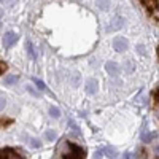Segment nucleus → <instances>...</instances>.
I'll return each instance as SVG.
<instances>
[{
	"label": "nucleus",
	"mask_w": 159,
	"mask_h": 159,
	"mask_svg": "<svg viewBox=\"0 0 159 159\" xmlns=\"http://www.w3.org/2000/svg\"><path fill=\"white\" fill-rule=\"evenodd\" d=\"M84 157L86 151L80 145L70 140H64L56 148V159H84Z\"/></svg>",
	"instance_id": "obj_1"
},
{
	"label": "nucleus",
	"mask_w": 159,
	"mask_h": 159,
	"mask_svg": "<svg viewBox=\"0 0 159 159\" xmlns=\"http://www.w3.org/2000/svg\"><path fill=\"white\" fill-rule=\"evenodd\" d=\"M139 2L142 3L145 13H147L151 19L159 22V0H139Z\"/></svg>",
	"instance_id": "obj_2"
},
{
	"label": "nucleus",
	"mask_w": 159,
	"mask_h": 159,
	"mask_svg": "<svg viewBox=\"0 0 159 159\" xmlns=\"http://www.w3.org/2000/svg\"><path fill=\"white\" fill-rule=\"evenodd\" d=\"M0 159H24V156L13 148H0Z\"/></svg>",
	"instance_id": "obj_3"
},
{
	"label": "nucleus",
	"mask_w": 159,
	"mask_h": 159,
	"mask_svg": "<svg viewBox=\"0 0 159 159\" xmlns=\"http://www.w3.org/2000/svg\"><path fill=\"white\" fill-rule=\"evenodd\" d=\"M113 48L118 51V52H123L126 48H127V40L123 38V37H116L113 40Z\"/></svg>",
	"instance_id": "obj_4"
},
{
	"label": "nucleus",
	"mask_w": 159,
	"mask_h": 159,
	"mask_svg": "<svg viewBox=\"0 0 159 159\" xmlns=\"http://www.w3.org/2000/svg\"><path fill=\"white\" fill-rule=\"evenodd\" d=\"M16 40H18V35L15 32H7L5 37H3V46L5 48H10L16 43Z\"/></svg>",
	"instance_id": "obj_5"
},
{
	"label": "nucleus",
	"mask_w": 159,
	"mask_h": 159,
	"mask_svg": "<svg viewBox=\"0 0 159 159\" xmlns=\"http://www.w3.org/2000/svg\"><path fill=\"white\" fill-rule=\"evenodd\" d=\"M123 24H124V19L121 18V16H115L113 18V21H111V24L107 27V30L110 32V30H119L123 27Z\"/></svg>",
	"instance_id": "obj_6"
},
{
	"label": "nucleus",
	"mask_w": 159,
	"mask_h": 159,
	"mask_svg": "<svg viewBox=\"0 0 159 159\" xmlns=\"http://www.w3.org/2000/svg\"><path fill=\"white\" fill-rule=\"evenodd\" d=\"M97 88H99L97 80H94V78H89V80H86V92H89V94H96Z\"/></svg>",
	"instance_id": "obj_7"
},
{
	"label": "nucleus",
	"mask_w": 159,
	"mask_h": 159,
	"mask_svg": "<svg viewBox=\"0 0 159 159\" xmlns=\"http://www.w3.org/2000/svg\"><path fill=\"white\" fill-rule=\"evenodd\" d=\"M105 70H107L110 75H118L119 73V65L116 64V62H107L105 64Z\"/></svg>",
	"instance_id": "obj_8"
},
{
	"label": "nucleus",
	"mask_w": 159,
	"mask_h": 159,
	"mask_svg": "<svg viewBox=\"0 0 159 159\" xmlns=\"http://www.w3.org/2000/svg\"><path fill=\"white\" fill-rule=\"evenodd\" d=\"M153 103H154V108H156V115L159 116V86L153 91Z\"/></svg>",
	"instance_id": "obj_9"
},
{
	"label": "nucleus",
	"mask_w": 159,
	"mask_h": 159,
	"mask_svg": "<svg viewBox=\"0 0 159 159\" xmlns=\"http://www.w3.org/2000/svg\"><path fill=\"white\" fill-rule=\"evenodd\" d=\"M25 49H27V54H29V57L30 59H35V49H34V46H32V43L29 42V40H27V42H25Z\"/></svg>",
	"instance_id": "obj_10"
},
{
	"label": "nucleus",
	"mask_w": 159,
	"mask_h": 159,
	"mask_svg": "<svg viewBox=\"0 0 159 159\" xmlns=\"http://www.w3.org/2000/svg\"><path fill=\"white\" fill-rule=\"evenodd\" d=\"M97 7L100 10H108L110 8V0H97Z\"/></svg>",
	"instance_id": "obj_11"
},
{
	"label": "nucleus",
	"mask_w": 159,
	"mask_h": 159,
	"mask_svg": "<svg viewBox=\"0 0 159 159\" xmlns=\"http://www.w3.org/2000/svg\"><path fill=\"white\" fill-rule=\"evenodd\" d=\"M18 80H19V76H16V75H8L5 78V83L7 84H15V83H18Z\"/></svg>",
	"instance_id": "obj_12"
},
{
	"label": "nucleus",
	"mask_w": 159,
	"mask_h": 159,
	"mask_svg": "<svg viewBox=\"0 0 159 159\" xmlns=\"http://www.w3.org/2000/svg\"><path fill=\"white\" fill-rule=\"evenodd\" d=\"M32 81H34V83H35V86H37V88H38V89H40V91H43V89H45V88H46V86H45V83H43V81H42V80H38V78H35V76H34V78H32Z\"/></svg>",
	"instance_id": "obj_13"
},
{
	"label": "nucleus",
	"mask_w": 159,
	"mask_h": 159,
	"mask_svg": "<svg viewBox=\"0 0 159 159\" xmlns=\"http://www.w3.org/2000/svg\"><path fill=\"white\" fill-rule=\"evenodd\" d=\"M45 139L48 140V142H52L56 139V132L54 130H46V134H45Z\"/></svg>",
	"instance_id": "obj_14"
},
{
	"label": "nucleus",
	"mask_w": 159,
	"mask_h": 159,
	"mask_svg": "<svg viewBox=\"0 0 159 159\" xmlns=\"http://www.w3.org/2000/svg\"><path fill=\"white\" fill-rule=\"evenodd\" d=\"M49 115H51L52 118H59L61 111H59V108H56V107H49Z\"/></svg>",
	"instance_id": "obj_15"
},
{
	"label": "nucleus",
	"mask_w": 159,
	"mask_h": 159,
	"mask_svg": "<svg viewBox=\"0 0 159 159\" xmlns=\"http://www.w3.org/2000/svg\"><path fill=\"white\" fill-rule=\"evenodd\" d=\"M30 147L32 148H40V147H42V143H40V140H37V139H32L30 140Z\"/></svg>",
	"instance_id": "obj_16"
},
{
	"label": "nucleus",
	"mask_w": 159,
	"mask_h": 159,
	"mask_svg": "<svg viewBox=\"0 0 159 159\" xmlns=\"http://www.w3.org/2000/svg\"><path fill=\"white\" fill-rule=\"evenodd\" d=\"M7 69H8V67H7V64H5L3 61H0V75L5 73V72H7Z\"/></svg>",
	"instance_id": "obj_17"
},
{
	"label": "nucleus",
	"mask_w": 159,
	"mask_h": 159,
	"mask_svg": "<svg viewBox=\"0 0 159 159\" xmlns=\"http://www.w3.org/2000/svg\"><path fill=\"white\" fill-rule=\"evenodd\" d=\"M5 105H7V99L5 97H0V111L5 108Z\"/></svg>",
	"instance_id": "obj_18"
},
{
	"label": "nucleus",
	"mask_w": 159,
	"mask_h": 159,
	"mask_svg": "<svg viewBox=\"0 0 159 159\" xmlns=\"http://www.w3.org/2000/svg\"><path fill=\"white\" fill-rule=\"evenodd\" d=\"M27 91H29V92H30V94H34V96H38V92H37V91H34V89H32V88H30V86H29V88H27Z\"/></svg>",
	"instance_id": "obj_19"
},
{
	"label": "nucleus",
	"mask_w": 159,
	"mask_h": 159,
	"mask_svg": "<svg viewBox=\"0 0 159 159\" xmlns=\"http://www.w3.org/2000/svg\"><path fill=\"white\" fill-rule=\"evenodd\" d=\"M139 51L142 52V54H145V49H143V46H139Z\"/></svg>",
	"instance_id": "obj_20"
},
{
	"label": "nucleus",
	"mask_w": 159,
	"mask_h": 159,
	"mask_svg": "<svg viewBox=\"0 0 159 159\" xmlns=\"http://www.w3.org/2000/svg\"><path fill=\"white\" fill-rule=\"evenodd\" d=\"M124 159H130V154H129V153H126V154H124Z\"/></svg>",
	"instance_id": "obj_21"
},
{
	"label": "nucleus",
	"mask_w": 159,
	"mask_h": 159,
	"mask_svg": "<svg viewBox=\"0 0 159 159\" xmlns=\"http://www.w3.org/2000/svg\"><path fill=\"white\" fill-rule=\"evenodd\" d=\"M157 56H159V46H157Z\"/></svg>",
	"instance_id": "obj_22"
},
{
	"label": "nucleus",
	"mask_w": 159,
	"mask_h": 159,
	"mask_svg": "<svg viewBox=\"0 0 159 159\" xmlns=\"http://www.w3.org/2000/svg\"><path fill=\"white\" fill-rule=\"evenodd\" d=\"M0 2H3V0H0Z\"/></svg>",
	"instance_id": "obj_23"
}]
</instances>
